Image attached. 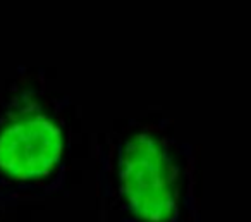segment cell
I'll return each instance as SVG.
<instances>
[{
	"label": "cell",
	"mask_w": 251,
	"mask_h": 222,
	"mask_svg": "<svg viewBox=\"0 0 251 222\" xmlns=\"http://www.w3.org/2000/svg\"><path fill=\"white\" fill-rule=\"evenodd\" d=\"M98 222H200L196 152L165 122H133L101 146Z\"/></svg>",
	"instance_id": "obj_1"
},
{
	"label": "cell",
	"mask_w": 251,
	"mask_h": 222,
	"mask_svg": "<svg viewBox=\"0 0 251 222\" xmlns=\"http://www.w3.org/2000/svg\"><path fill=\"white\" fill-rule=\"evenodd\" d=\"M69 131L62 107L42 93H19L0 111V212L43 203L64 190Z\"/></svg>",
	"instance_id": "obj_2"
},
{
	"label": "cell",
	"mask_w": 251,
	"mask_h": 222,
	"mask_svg": "<svg viewBox=\"0 0 251 222\" xmlns=\"http://www.w3.org/2000/svg\"><path fill=\"white\" fill-rule=\"evenodd\" d=\"M14 219V215L5 214V212H0V222H11Z\"/></svg>",
	"instance_id": "obj_3"
}]
</instances>
